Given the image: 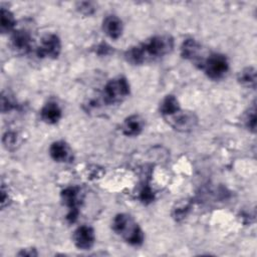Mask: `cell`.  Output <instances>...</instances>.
Returning <instances> with one entry per match:
<instances>
[{
  "instance_id": "obj_1",
  "label": "cell",
  "mask_w": 257,
  "mask_h": 257,
  "mask_svg": "<svg viewBox=\"0 0 257 257\" xmlns=\"http://www.w3.org/2000/svg\"><path fill=\"white\" fill-rule=\"evenodd\" d=\"M173 48L174 39L170 35H156L139 45L130 47L124 53V58L131 64L141 65L171 53Z\"/></svg>"
},
{
  "instance_id": "obj_2",
  "label": "cell",
  "mask_w": 257,
  "mask_h": 257,
  "mask_svg": "<svg viewBox=\"0 0 257 257\" xmlns=\"http://www.w3.org/2000/svg\"><path fill=\"white\" fill-rule=\"evenodd\" d=\"M115 234L120 236L125 242L131 245H142L145 235L139 224L127 214L120 213L115 215L111 225Z\"/></svg>"
},
{
  "instance_id": "obj_3",
  "label": "cell",
  "mask_w": 257,
  "mask_h": 257,
  "mask_svg": "<svg viewBox=\"0 0 257 257\" xmlns=\"http://www.w3.org/2000/svg\"><path fill=\"white\" fill-rule=\"evenodd\" d=\"M130 94V84L125 77L117 76L110 79L103 87L102 99L107 105L121 102Z\"/></svg>"
},
{
  "instance_id": "obj_4",
  "label": "cell",
  "mask_w": 257,
  "mask_h": 257,
  "mask_svg": "<svg viewBox=\"0 0 257 257\" xmlns=\"http://www.w3.org/2000/svg\"><path fill=\"white\" fill-rule=\"evenodd\" d=\"M199 67L204 70L211 79L222 78L229 69V62L225 55L220 53H211L202 60Z\"/></svg>"
},
{
  "instance_id": "obj_5",
  "label": "cell",
  "mask_w": 257,
  "mask_h": 257,
  "mask_svg": "<svg viewBox=\"0 0 257 257\" xmlns=\"http://www.w3.org/2000/svg\"><path fill=\"white\" fill-rule=\"evenodd\" d=\"M61 200L63 204L68 208V214L66 219L69 223L76 221L78 216V208L81 203L80 189L78 187H67L61 192Z\"/></svg>"
},
{
  "instance_id": "obj_6",
  "label": "cell",
  "mask_w": 257,
  "mask_h": 257,
  "mask_svg": "<svg viewBox=\"0 0 257 257\" xmlns=\"http://www.w3.org/2000/svg\"><path fill=\"white\" fill-rule=\"evenodd\" d=\"M61 52V41L56 34L48 33L45 34L40 41V45L36 49L38 57L57 58Z\"/></svg>"
},
{
  "instance_id": "obj_7",
  "label": "cell",
  "mask_w": 257,
  "mask_h": 257,
  "mask_svg": "<svg viewBox=\"0 0 257 257\" xmlns=\"http://www.w3.org/2000/svg\"><path fill=\"white\" fill-rule=\"evenodd\" d=\"M165 119L173 128L183 133H187L194 130V127L198 123V118L193 112L183 111L182 109H180L173 115L166 117Z\"/></svg>"
},
{
  "instance_id": "obj_8",
  "label": "cell",
  "mask_w": 257,
  "mask_h": 257,
  "mask_svg": "<svg viewBox=\"0 0 257 257\" xmlns=\"http://www.w3.org/2000/svg\"><path fill=\"white\" fill-rule=\"evenodd\" d=\"M72 241L76 248L80 250H89L95 242L94 230L89 226L82 225L73 232Z\"/></svg>"
},
{
  "instance_id": "obj_9",
  "label": "cell",
  "mask_w": 257,
  "mask_h": 257,
  "mask_svg": "<svg viewBox=\"0 0 257 257\" xmlns=\"http://www.w3.org/2000/svg\"><path fill=\"white\" fill-rule=\"evenodd\" d=\"M181 55L188 60L194 61L198 66L204 59L202 56V45L195 39H186L181 46Z\"/></svg>"
},
{
  "instance_id": "obj_10",
  "label": "cell",
  "mask_w": 257,
  "mask_h": 257,
  "mask_svg": "<svg viewBox=\"0 0 257 257\" xmlns=\"http://www.w3.org/2000/svg\"><path fill=\"white\" fill-rule=\"evenodd\" d=\"M49 155L51 159L57 163H66L72 159L70 148L62 141H57L51 144L49 148Z\"/></svg>"
},
{
  "instance_id": "obj_11",
  "label": "cell",
  "mask_w": 257,
  "mask_h": 257,
  "mask_svg": "<svg viewBox=\"0 0 257 257\" xmlns=\"http://www.w3.org/2000/svg\"><path fill=\"white\" fill-rule=\"evenodd\" d=\"M143 128L144 119L137 114L127 116L121 124V132L126 137H137L142 133Z\"/></svg>"
},
{
  "instance_id": "obj_12",
  "label": "cell",
  "mask_w": 257,
  "mask_h": 257,
  "mask_svg": "<svg viewBox=\"0 0 257 257\" xmlns=\"http://www.w3.org/2000/svg\"><path fill=\"white\" fill-rule=\"evenodd\" d=\"M102 29L109 38L117 39L122 33V22L115 15L106 16L102 22Z\"/></svg>"
},
{
  "instance_id": "obj_13",
  "label": "cell",
  "mask_w": 257,
  "mask_h": 257,
  "mask_svg": "<svg viewBox=\"0 0 257 257\" xmlns=\"http://www.w3.org/2000/svg\"><path fill=\"white\" fill-rule=\"evenodd\" d=\"M62 111L58 103L55 101H48L40 110L41 119L49 124H54L61 118Z\"/></svg>"
},
{
  "instance_id": "obj_14",
  "label": "cell",
  "mask_w": 257,
  "mask_h": 257,
  "mask_svg": "<svg viewBox=\"0 0 257 257\" xmlns=\"http://www.w3.org/2000/svg\"><path fill=\"white\" fill-rule=\"evenodd\" d=\"M11 44L19 52H28L32 46V38L26 30H17L11 36Z\"/></svg>"
},
{
  "instance_id": "obj_15",
  "label": "cell",
  "mask_w": 257,
  "mask_h": 257,
  "mask_svg": "<svg viewBox=\"0 0 257 257\" xmlns=\"http://www.w3.org/2000/svg\"><path fill=\"white\" fill-rule=\"evenodd\" d=\"M180 109H181V107H180L178 99L172 94L167 95L162 100V102L160 104V112H161V114L163 115L164 118L173 115L174 113H176Z\"/></svg>"
},
{
  "instance_id": "obj_16",
  "label": "cell",
  "mask_w": 257,
  "mask_h": 257,
  "mask_svg": "<svg viewBox=\"0 0 257 257\" xmlns=\"http://www.w3.org/2000/svg\"><path fill=\"white\" fill-rule=\"evenodd\" d=\"M238 82L249 88H255L256 86V70L254 67H246L243 70H241L237 76Z\"/></svg>"
},
{
  "instance_id": "obj_17",
  "label": "cell",
  "mask_w": 257,
  "mask_h": 257,
  "mask_svg": "<svg viewBox=\"0 0 257 257\" xmlns=\"http://www.w3.org/2000/svg\"><path fill=\"white\" fill-rule=\"evenodd\" d=\"M16 24L13 14L5 8H1L0 11V30L2 33H7L13 30Z\"/></svg>"
},
{
  "instance_id": "obj_18",
  "label": "cell",
  "mask_w": 257,
  "mask_h": 257,
  "mask_svg": "<svg viewBox=\"0 0 257 257\" xmlns=\"http://www.w3.org/2000/svg\"><path fill=\"white\" fill-rule=\"evenodd\" d=\"M245 124L249 131H251L252 133H255V131H256V106H255V103H253L252 106L249 107V110L246 113Z\"/></svg>"
},
{
  "instance_id": "obj_19",
  "label": "cell",
  "mask_w": 257,
  "mask_h": 257,
  "mask_svg": "<svg viewBox=\"0 0 257 257\" xmlns=\"http://www.w3.org/2000/svg\"><path fill=\"white\" fill-rule=\"evenodd\" d=\"M2 142L6 149L11 150L12 148L15 147V145L17 143V135L13 132H7L6 134H4Z\"/></svg>"
},
{
  "instance_id": "obj_20",
  "label": "cell",
  "mask_w": 257,
  "mask_h": 257,
  "mask_svg": "<svg viewBox=\"0 0 257 257\" xmlns=\"http://www.w3.org/2000/svg\"><path fill=\"white\" fill-rule=\"evenodd\" d=\"M15 107V102L14 100L8 96L5 95L4 93L1 96V110L2 112H6V111H10L11 109H13Z\"/></svg>"
},
{
  "instance_id": "obj_21",
  "label": "cell",
  "mask_w": 257,
  "mask_h": 257,
  "mask_svg": "<svg viewBox=\"0 0 257 257\" xmlns=\"http://www.w3.org/2000/svg\"><path fill=\"white\" fill-rule=\"evenodd\" d=\"M77 10L83 15H91L95 11V7L91 2H80L77 4Z\"/></svg>"
},
{
  "instance_id": "obj_22",
  "label": "cell",
  "mask_w": 257,
  "mask_h": 257,
  "mask_svg": "<svg viewBox=\"0 0 257 257\" xmlns=\"http://www.w3.org/2000/svg\"><path fill=\"white\" fill-rule=\"evenodd\" d=\"M140 199H141V201H142L143 203H146V204L151 203V202L154 200L153 191H152V189H151L148 185H146V186L142 189L141 194H140Z\"/></svg>"
}]
</instances>
